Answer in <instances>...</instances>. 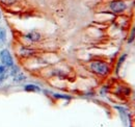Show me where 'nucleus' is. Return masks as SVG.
Returning <instances> with one entry per match:
<instances>
[{
  "label": "nucleus",
  "instance_id": "nucleus-8",
  "mask_svg": "<svg viewBox=\"0 0 135 127\" xmlns=\"http://www.w3.org/2000/svg\"><path fill=\"white\" fill-rule=\"evenodd\" d=\"M126 56H127L126 54H124V55H122V56H120V58H119V61H118V66H117V72H118V70H119V68H120V66H122L123 62H125Z\"/></svg>",
  "mask_w": 135,
  "mask_h": 127
},
{
  "label": "nucleus",
  "instance_id": "nucleus-7",
  "mask_svg": "<svg viewBox=\"0 0 135 127\" xmlns=\"http://www.w3.org/2000/svg\"><path fill=\"white\" fill-rule=\"evenodd\" d=\"M5 41H6V31L4 28L0 27V45L5 43Z\"/></svg>",
  "mask_w": 135,
  "mask_h": 127
},
{
  "label": "nucleus",
  "instance_id": "nucleus-4",
  "mask_svg": "<svg viewBox=\"0 0 135 127\" xmlns=\"http://www.w3.org/2000/svg\"><path fill=\"white\" fill-rule=\"evenodd\" d=\"M26 38L30 41V42H37L40 39H41V35L40 33L37 32H29L26 34Z\"/></svg>",
  "mask_w": 135,
  "mask_h": 127
},
{
  "label": "nucleus",
  "instance_id": "nucleus-9",
  "mask_svg": "<svg viewBox=\"0 0 135 127\" xmlns=\"http://www.w3.org/2000/svg\"><path fill=\"white\" fill-rule=\"evenodd\" d=\"M16 1L17 0H0V2L3 3V4H5V5H12V4L16 3Z\"/></svg>",
  "mask_w": 135,
  "mask_h": 127
},
{
  "label": "nucleus",
  "instance_id": "nucleus-3",
  "mask_svg": "<svg viewBox=\"0 0 135 127\" xmlns=\"http://www.w3.org/2000/svg\"><path fill=\"white\" fill-rule=\"evenodd\" d=\"M126 3L122 0H115L110 3V10L114 13H122L126 10Z\"/></svg>",
  "mask_w": 135,
  "mask_h": 127
},
{
  "label": "nucleus",
  "instance_id": "nucleus-10",
  "mask_svg": "<svg viewBox=\"0 0 135 127\" xmlns=\"http://www.w3.org/2000/svg\"><path fill=\"white\" fill-rule=\"evenodd\" d=\"M6 71H7V68H6L4 65L0 64V75H2V74H4V73H6Z\"/></svg>",
  "mask_w": 135,
  "mask_h": 127
},
{
  "label": "nucleus",
  "instance_id": "nucleus-5",
  "mask_svg": "<svg viewBox=\"0 0 135 127\" xmlns=\"http://www.w3.org/2000/svg\"><path fill=\"white\" fill-rule=\"evenodd\" d=\"M19 52H20V54L22 56H29V55H31L33 53V50L32 49H29V48L22 47L20 48V51Z\"/></svg>",
  "mask_w": 135,
  "mask_h": 127
},
{
  "label": "nucleus",
  "instance_id": "nucleus-2",
  "mask_svg": "<svg viewBox=\"0 0 135 127\" xmlns=\"http://www.w3.org/2000/svg\"><path fill=\"white\" fill-rule=\"evenodd\" d=\"M0 62L2 65H4L6 68H13L14 67V61L13 57L7 49H3L0 52Z\"/></svg>",
  "mask_w": 135,
  "mask_h": 127
},
{
  "label": "nucleus",
  "instance_id": "nucleus-6",
  "mask_svg": "<svg viewBox=\"0 0 135 127\" xmlns=\"http://www.w3.org/2000/svg\"><path fill=\"white\" fill-rule=\"evenodd\" d=\"M24 89H25L26 92H37V91H40V88L34 85V84H27V85H25Z\"/></svg>",
  "mask_w": 135,
  "mask_h": 127
},
{
  "label": "nucleus",
  "instance_id": "nucleus-12",
  "mask_svg": "<svg viewBox=\"0 0 135 127\" xmlns=\"http://www.w3.org/2000/svg\"><path fill=\"white\" fill-rule=\"evenodd\" d=\"M0 22H1V13H0Z\"/></svg>",
  "mask_w": 135,
  "mask_h": 127
},
{
  "label": "nucleus",
  "instance_id": "nucleus-1",
  "mask_svg": "<svg viewBox=\"0 0 135 127\" xmlns=\"http://www.w3.org/2000/svg\"><path fill=\"white\" fill-rule=\"evenodd\" d=\"M90 69L93 72H95L96 74L98 75H101V76H105L109 73L110 71V67L109 65L105 62H102V61H94L90 63Z\"/></svg>",
  "mask_w": 135,
  "mask_h": 127
},
{
  "label": "nucleus",
  "instance_id": "nucleus-11",
  "mask_svg": "<svg viewBox=\"0 0 135 127\" xmlns=\"http://www.w3.org/2000/svg\"><path fill=\"white\" fill-rule=\"evenodd\" d=\"M134 37H135V27L133 28V30L131 32V35H130V38H129V43H132V41L134 40Z\"/></svg>",
  "mask_w": 135,
  "mask_h": 127
}]
</instances>
